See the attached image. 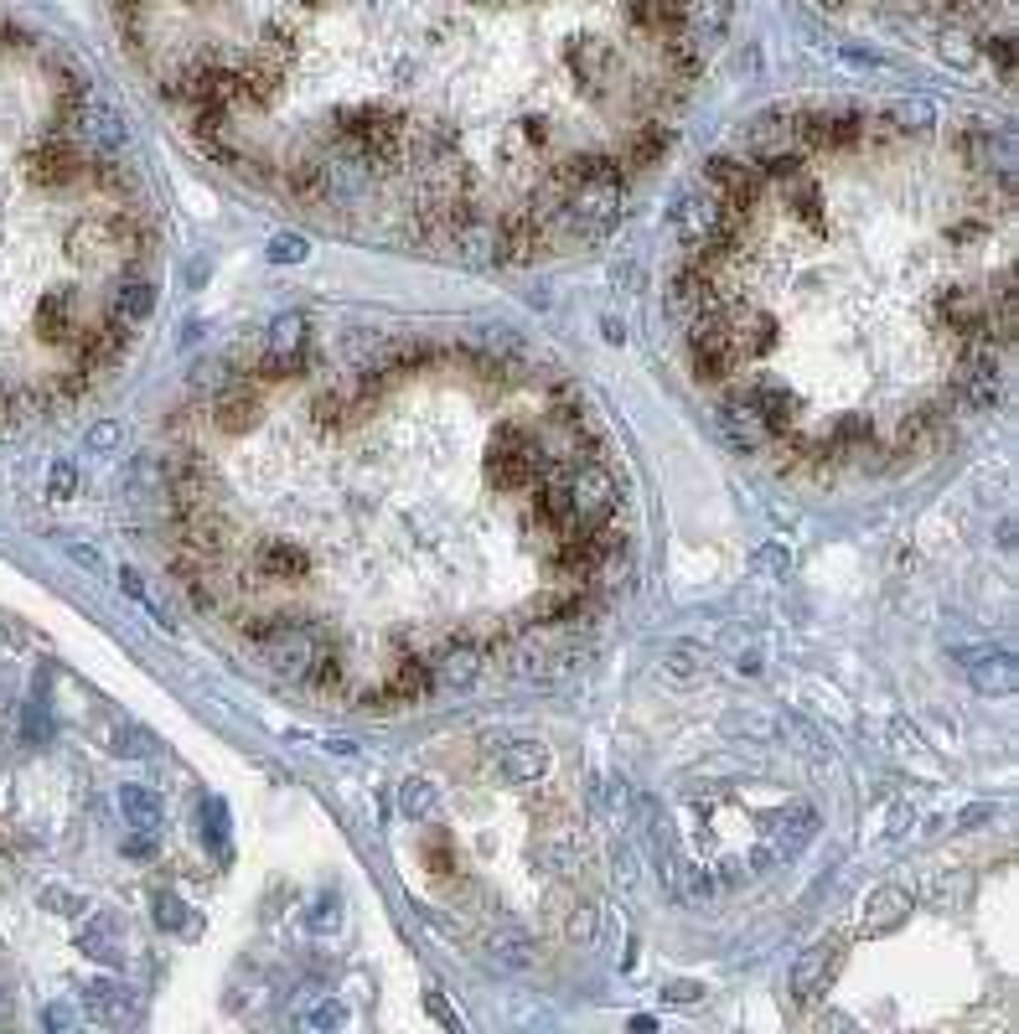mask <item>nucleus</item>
<instances>
[{
    "label": "nucleus",
    "instance_id": "5701e85b",
    "mask_svg": "<svg viewBox=\"0 0 1019 1034\" xmlns=\"http://www.w3.org/2000/svg\"><path fill=\"white\" fill-rule=\"evenodd\" d=\"M569 936H575V941L595 936V905H575V916H569Z\"/></svg>",
    "mask_w": 1019,
    "mask_h": 1034
},
{
    "label": "nucleus",
    "instance_id": "bb28decb",
    "mask_svg": "<svg viewBox=\"0 0 1019 1034\" xmlns=\"http://www.w3.org/2000/svg\"><path fill=\"white\" fill-rule=\"evenodd\" d=\"M425 1003H430V1014H435V1019H440V1024H445V1029H461V1019H456V1014H451V1009H445V998H440V993H430V998H425Z\"/></svg>",
    "mask_w": 1019,
    "mask_h": 1034
},
{
    "label": "nucleus",
    "instance_id": "423d86ee",
    "mask_svg": "<svg viewBox=\"0 0 1019 1034\" xmlns=\"http://www.w3.org/2000/svg\"><path fill=\"white\" fill-rule=\"evenodd\" d=\"M497 776L513 781V786H533L549 776V745L538 740H513L502 755H497Z\"/></svg>",
    "mask_w": 1019,
    "mask_h": 1034
},
{
    "label": "nucleus",
    "instance_id": "39448f33",
    "mask_svg": "<svg viewBox=\"0 0 1019 1034\" xmlns=\"http://www.w3.org/2000/svg\"><path fill=\"white\" fill-rule=\"evenodd\" d=\"M83 326H88V321L78 316V300H73L68 290H52V295L37 300V331H42L47 347L68 352V347L83 337Z\"/></svg>",
    "mask_w": 1019,
    "mask_h": 1034
},
{
    "label": "nucleus",
    "instance_id": "f3484780",
    "mask_svg": "<svg viewBox=\"0 0 1019 1034\" xmlns=\"http://www.w3.org/2000/svg\"><path fill=\"white\" fill-rule=\"evenodd\" d=\"M156 921L171 926V931H192V916H187V905L176 895H156Z\"/></svg>",
    "mask_w": 1019,
    "mask_h": 1034
},
{
    "label": "nucleus",
    "instance_id": "1a4fd4ad",
    "mask_svg": "<svg viewBox=\"0 0 1019 1034\" xmlns=\"http://www.w3.org/2000/svg\"><path fill=\"white\" fill-rule=\"evenodd\" d=\"M719 424H725V435L740 445V450H766V430H761V419L751 409H740L735 399L719 404Z\"/></svg>",
    "mask_w": 1019,
    "mask_h": 1034
},
{
    "label": "nucleus",
    "instance_id": "20e7f679",
    "mask_svg": "<svg viewBox=\"0 0 1019 1034\" xmlns=\"http://www.w3.org/2000/svg\"><path fill=\"white\" fill-rule=\"evenodd\" d=\"M838 967H844V941L828 936V941H818V947L792 967V993L802 1003H813L818 993H828V983L838 978Z\"/></svg>",
    "mask_w": 1019,
    "mask_h": 1034
},
{
    "label": "nucleus",
    "instance_id": "7c9ffc66",
    "mask_svg": "<svg viewBox=\"0 0 1019 1034\" xmlns=\"http://www.w3.org/2000/svg\"><path fill=\"white\" fill-rule=\"evenodd\" d=\"M42 1019H47L52 1029H68V1024H73V1014H68V1009H57V1003H52V1009H47Z\"/></svg>",
    "mask_w": 1019,
    "mask_h": 1034
},
{
    "label": "nucleus",
    "instance_id": "2eb2a0df",
    "mask_svg": "<svg viewBox=\"0 0 1019 1034\" xmlns=\"http://www.w3.org/2000/svg\"><path fill=\"white\" fill-rule=\"evenodd\" d=\"M311 337H306V316H280L275 326H269V342L264 352H306Z\"/></svg>",
    "mask_w": 1019,
    "mask_h": 1034
},
{
    "label": "nucleus",
    "instance_id": "a211bd4d",
    "mask_svg": "<svg viewBox=\"0 0 1019 1034\" xmlns=\"http://www.w3.org/2000/svg\"><path fill=\"white\" fill-rule=\"evenodd\" d=\"M269 259H275V264H301V259H306V238L280 233L275 243H269Z\"/></svg>",
    "mask_w": 1019,
    "mask_h": 1034
},
{
    "label": "nucleus",
    "instance_id": "c85d7f7f",
    "mask_svg": "<svg viewBox=\"0 0 1019 1034\" xmlns=\"http://www.w3.org/2000/svg\"><path fill=\"white\" fill-rule=\"evenodd\" d=\"M699 993H704L699 983H668V998H673V1003H694Z\"/></svg>",
    "mask_w": 1019,
    "mask_h": 1034
},
{
    "label": "nucleus",
    "instance_id": "412c9836",
    "mask_svg": "<svg viewBox=\"0 0 1019 1034\" xmlns=\"http://www.w3.org/2000/svg\"><path fill=\"white\" fill-rule=\"evenodd\" d=\"M668 673H673V678H694V673H699V652H694V647H673V652H668Z\"/></svg>",
    "mask_w": 1019,
    "mask_h": 1034
},
{
    "label": "nucleus",
    "instance_id": "2f4dec72",
    "mask_svg": "<svg viewBox=\"0 0 1019 1034\" xmlns=\"http://www.w3.org/2000/svg\"><path fill=\"white\" fill-rule=\"evenodd\" d=\"M983 817H994V807H968L963 817H957V823H963V828H968V823H983Z\"/></svg>",
    "mask_w": 1019,
    "mask_h": 1034
},
{
    "label": "nucleus",
    "instance_id": "4be33fe9",
    "mask_svg": "<svg viewBox=\"0 0 1019 1034\" xmlns=\"http://www.w3.org/2000/svg\"><path fill=\"white\" fill-rule=\"evenodd\" d=\"M42 905H52L57 916H78V910H88L78 895H68V890H42Z\"/></svg>",
    "mask_w": 1019,
    "mask_h": 1034
},
{
    "label": "nucleus",
    "instance_id": "0eeeda50",
    "mask_svg": "<svg viewBox=\"0 0 1019 1034\" xmlns=\"http://www.w3.org/2000/svg\"><path fill=\"white\" fill-rule=\"evenodd\" d=\"M968 678H973V688L978 693H1014V657L1004 652V647H994V652H968Z\"/></svg>",
    "mask_w": 1019,
    "mask_h": 1034
},
{
    "label": "nucleus",
    "instance_id": "f03ea898",
    "mask_svg": "<svg viewBox=\"0 0 1019 1034\" xmlns=\"http://www.w3.org/2000/svg\"><path fill=\"white\" fill-rule=\"evenodd\" d=\"M569 497H575V523H580V533H590V528L611 523L616 507H621L616 476H611L601 461H585V466L569 471Z\"/></svg>",
    "mask_w": 1019,
    "mask_h": 1034
},
{
    "label": "nucleus",
    "instance_id": "aec40b11",
    "mask_svg": "<svg viewBox=\"0 0 1019 1034\" xmlns=\"http://www.w3.org/2000/svg\"><path fill=\"white\" fill-rule=\"evenodd\" d=\"M311 1024H316V1029H342V1024H347V1009H342L337 998H326V1003H316V1009H311Z\"/></svg>",
    "mask_w": 1019,
    "mask_h": 1034
},
{
    "label": "nucleus",
    "instance_id": "7ed1b4c3",
    "mask_svg": "<svg viewBox=\"0 0 1019 1034\" xmlns=\"http://www.w3.org/2000/svg\"><path fill=\"white\" fill-rule=\"evenodd\" d=\"M311 574V554L290 538H264L254 549V580L259 585H290V580H306Z\"/></svg>",
    "mask_w": 1019,
    "mask_h": 1034
},
{
    "label": "nucleus",
    "instance_id": "393cba45",
    "mask_svg": "<svg viewBox=\"0 0 1019 1034\" xmlns=\"http://www.w3.org/2000/svg\"><path fill=\"white\" fill-rule=\"evenodd\" d=\"M119 590H125L130 600H140V605H145V585H140V574H135V569H119Z\"/></svg>",
    "mask_w": 1019,
    "mask_h": 1034
},
{
    "label": "nucleus",
    "instance_id": "f257e3e1",
    "mask_svg": "<svg viewBox=\"0 0 1019 1034\" xmlns=\"http://www.w3.org/2000/svg\"><path fill=\"white\" fill-rule=\"evenodd\" d=\"M332 642V636H326L321 626H311V621H301V616H280L275 626H269L264 636H259V657L275 667V673H290V678H306L311 673V662L321 657V647Z\"/></svg>",
    "mask_w": 1019,
    "mask_h": 1034
},
{
    "label": "nucleus",
    "instance_id": "dca6fc26",
    "mask_svg": "<svg viewBox=\"0 0 1019 1034\" xmlns=\"http://www.w3.org/2000/svg\"><path fill=\"white\" fill-rule=\"evenodd\" d=\"M399 807H404V817H414V823H430L435 807H440V797H435L430 781H404V786H399Z\"/></svg>",
    "mask_w": 1019,
    "mask_h": 1034
},
{
    "label": "nucleus",
    "instance_id": "6e6552de",
    "mask_svg": "<svg viewBox=\"0 0 1019 1034\" xmlns=\"http://www.w3.org/2000/svg\"><path fill=\"white\" fill-rule=\"evenodd\" d=\"M906 890H895V885H885V890H875L869 895V905H864V936H880V931H895L906 921Z\"/></svg>",
    "mask_w": 1019,
    "mask_h": 1034
},
{
    "label": "nucleus",
    "instance_id": "c756f323",
    "mask_svg": "<svg viewBox=\"0 0 1019 1034\" xmlns=\"http://www.w3.org/2000/svg\"><path fill=\"white\" fill-rule=\"evenodd\" d=\"M114 440H119V430H114V424H99V430L88 435V445H94V450H109Z\"/></svg>",
    "mask_w": 1019,
    "mask_h": 1034
},
{
    "label": "nucleus",
    "instance_id": "f8f14e48",
    "mask_svg": "<svg viewBox=\"0 0 1019 1034\" xmlns=\"http://www.w3.org/2000/svg\"><path fill=\"white\" fill-rule=\"evenodd\" d=\"M942 238L952 243V249H973V243H983V238H988V212H983V207L957 212V218L942 228Z\"/></svg>",
    "mask_w": 1019,
    "mask_h": 1034
},
{
    "label": "nucleus",
    "instance_id": "ddd939ff",
    "mask_svg": "<svg viewBox=\"0 0 1019 1034\" xmlns=\"http://www.w3.org/2000/svg\"><path fill=\"white\" fill-rule=\"evenodd\" d=\"M78 952H88V957H99V962H119L125 952H119V941H114V926L99 916V921H88L83 931H78Z\"/></svg>",
    "mask_w": 1019,
    "mask_h": 1034
},
{
    "label": "nucleus",
    "instance_id": "a878e982",
    "mask_svg": "<svg viewBox=\"0 0 1019 1034\" xmlns=\"http://www.w3.org/2000/svg\"><path fill=\"white\" fill-rule=\"evenodd\" d=\"M68 554L83 564V569H104V559H99V549H88V543H68Z\"/></svg>",
    "mask_w": 1019,
    "mask_h": 1034
},
{
    "label": "nucleus",
    "instance_id": "b1692460",
    "mask_svg": "<svg viewBox=\"0 0 1019 1034\" xmlns=\"http://www.w3.org/2000/svg\"><path fill=\"white\" fill-rule=\"evenodd\" d=\"M202 838H213V843H223V823H228V812H223V802H207L202 807Z\"/></svg>",
    "mask_w": 1019,
    "mask_h": 1034
},
{
    "label": "nucleus",
    "instance_id": "9b49d317",
    "mask_svg": "<svg viewBox=\"0 0 1019 1034\" xmlns=\"http://www.w3.org/2000/svg\"><path fill=\"white\" fill-rule=\"evenodd\" d=\"M119 812H125L140 833L161 828V797L151 792V786H119Z\"/></svg>",
    "mask_w": 1019,
    "mask_h": 1034
},
{
    "label": "nucleus",
    "instance_id": "6ab92c4d",
    "mask_svg": "<svg viewBox=\"0 0 1019 1034\" xmlns=\"http://www.w3.org/2000/svg\"><path fill=\"white\" fill-rule=\"evenodd\" d=\"M47 492H52V497H73V492H78V471H73V461H57V466H52Z\"/></svg>",
    "mask_w": 1019,
    "mask_h": 1034
},
{
    "label": "nucleus",
    "instance_id": "cd10ccee",
    "mask_svg": "<svg viewBox=\"0 0 1019 1034\" xmlns=\"http://www.w3.org/2000/svg\"><path fill=\"white\" fill-rule=\"evenodd\" d=\"M21 409H16V388H0V424H16Z\"/></svg>",
    "mask_w": 1019,
    "mask_h": 1034
},
{
    "label": "nucleus",
    "instance_id": "4468645a",
    "mask_svg": "<svg viewBox=\"0 0 1019 1034\" xmlns=\"http://www.w3.org/2000/svg\"><path fill=\"white\" fill-rule=\"evenodd\" d=\"M83 1009L94 1014V1019H109V1024H114L119 1014H125V988H114V983H104V978L88 983V988H83Z\"/></svg>",
    "mask_w": 1019,
    "mask_h": 1034
},
{
    "label": "nucleus",
    "instance_id": "9d476101",
    "mask_svg": "<svg viewBox=\"0 0 1019 1034\" xmlns=\"http://www.w3.org/2000/svg\"><path fill=\"white\" fill-rule=\"evenodd\" d=\"M151 306H156V290L145 285V280H130V275H125V280H114V295H109V311H119V316H125L130 326H135V321H145V316H151Z\"/></svg>",
    "mask_w": 1019,
    "mask_h": 1034
}]
</instances>
